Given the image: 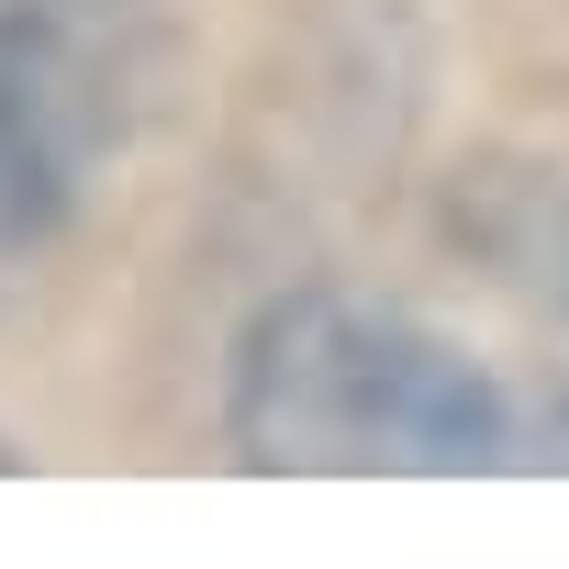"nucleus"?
Returning a JSON list of instances; mask_svg holds the SVG:
<instances>
[{
	"label": "nucleus",
	"mask_w": 569,
	"mask_h": 569,
	"mask_svg": "<svg viewBox=\"0 0 569 569\" xmlns=\"http://www.w3.org/2000/svg\"><path fill=\"white\" fill-rule=\"evenodd\" d=\"M223 436L279 480H458L513 458L502 391L391 302L291 291L234 347Z\"/></svg>",
	"instance_id": "obj_1"
},
{
	"label": "nucleus",
	"mask_w": 569,
	"mask_h": 569,
	"mask_svg": "<svg viewBox=\"0 0 569 569\" xmlns=\"http://www.w3.org/2000/svg\"><path fill=\"white\" fill-rule=\"evenodd\" d=\"M68 201H79V179L34 146V123L12 112V90H0V291H12V268L68 223Z\"/></svg>",
	"instance_id": "obj_2"
}]
</instances>
